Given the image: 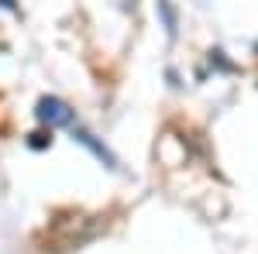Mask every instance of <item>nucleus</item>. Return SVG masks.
Here are the masks:
<instances>
[{"label":"nucleus","mask_w":258,"mask_h":254,"mask_svg":"<svg viewBox=\"0 0 258 254\" xmlns=\"http://www.w3.org/2000/svg\"><path fill=\"white\" fill-rule=\"evenodd\" d=\"M38 120L52 131V127H73L76 124V114L69 110V103H62L59 97H41L38 100Z\"/></svg>","instance_id":"obj_1"},{"label":"nucleus","mask_w":258,"mask_h":254,"mask_svg":"<svg viewBox=\"0 0 258 254\" xmlns=\"http://www.w3.org/2000/svg\"><path fill=\"white\" fill-rule=\"evenodd\" d=\"M69 131H73V141H80L83 148H90V151H93V158H100L107 168H117V158L110 155V151H107V148H103V144H100V141L90 134V131H83V127H76V124H73Z\"/></svg>","instance_id":"obj_2"},{"label":"nucleus","mask_w":258,"mask_h":254,"mask_svg":"<svg viewBox=\"0 0 258 254\" xmlns=\"http://www.w3.org/2000/svg\"><path fill=\"white\" fill-rule=\"evenodd\" d=\"M159 14L165 18V31H169V38H176L179 21H176V11H172V4H169V0H159Z\"/></svg>","instance_id":"obj_3"},{"label":"nucleus","mask_w":258,"mask_h":254,"mask_svg":"<svg viewBox=\"0 0 258 254\" xmlns=\"http://www.w3.org/2000/svg\"><path fill=\"white\" fill-rule=\"evenodd\" d=\"M48 141H52V137H45V134H35V141H31V144H35V148H45Z\"/></svg>","instance_id":"obj_4"},{"label":"nucleus","mask_w":258,"mask_h":254,"mask_svg":"<svg viewBox=\"0 0 258 254\" xmlns=\"http://www.w3.org/2000/svg\"><path fill=\"white\" fill-rule=\"evenodd\" d=\"M0 7H7V11H18V4H14V0H0Z\"/></svg>","instance_id":"obj_5"},{"label":"nucleus","mask_w":258,"mask_h":254,"mask_svg":"<svg viewBox=\"0 0 258 254\" xmlns=\"http://www.w3.org/2000/svg\"><path fill=\"white\" fill-rule=\"evenodd\" d=\"M120 7H124V11H135V0H117Z\"/></svg>","instance_id":"obj_6"}]
</instances>
